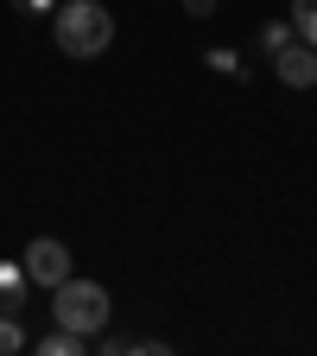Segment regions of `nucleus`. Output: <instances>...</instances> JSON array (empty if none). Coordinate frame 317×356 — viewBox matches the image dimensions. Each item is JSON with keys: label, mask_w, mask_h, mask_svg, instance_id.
<instances>
[{"label": "nucleus", "mask_w": 317, "mask_h": 356, "mask_svg": "<svg viewBox=\"0 0 317 356\" xmlns=\"http://www.w3.org/2000/svg\"><path fill=\"white\" fill-rule=\"evenodd\" d=\"M51 19H58V51L64 58H102L114 44V13L102 0H64Z\"/></svg>", "instance_id": "obj_1"}, {"label": "nucleus", "mask_w": 317, "mask_h": 356, "mask_svg": "<svg viewBox=\"0 0 317 356\" xmlns=\"http://www.w3.org/2000/svg\"><path fill=\"white\" fill-rule=\"evenodd\" d=\"M108 318H114L108 286H96V280H64V286H58V325H70V331H83V337H102Z\"/></svg>", "instance_id": "obj_2"}, {"label": "nucleus", "mask_w": 317, "mask_h": 356, "mask_svg": "<svg viewBox=\"0 0 317 356\" xmlns=\"http://www.w3.org/2000/svg\"><path fill=\"white\" fill-rule=\"evenodd\" d=\"M26 274H32V286H64L70 280V248L64 242H51V236H38L32 248H26Z\"/></svg>", "instance_id": "obj_3"}, {"label": "nucleus", "mask_w": 317, "mask_h": 356, "mask_svg": "<svg viewBox=\"0 0 317 356\" xmlns=\"http://www.w3.org/2000/svg\"><path fill=\"white\" fill-rule=\"evenodd\" d=\"M273 76L286 83V89H311L317 83V44H305V38H292L286 51L273 58Z\"/></svg>", "instance_id": "obj_4"}, {"label": "nucleus", "mask_w": 317, "mask_h": 356, "mask_svg": "<svg viewBox=\"0 0 317 356\" xmlns=\"http://www.w3.org/2000/svg\"><path fill=\"white\" fill-rule=\"evenodd\" d=\"M26 293H32L26 261H0V312H26Z\"/></svg>", "instance_id": "obj_5"}, {"label": "nucleus", "mask_w": 317, "mask_h": 356, "mask_svg": "<svg viewBox=\"0 0 317 356\" xmlns=\"http://www.w3.org/2000/svg\"><path fill=\"white\" fill-rule=\"evenodd\" d=\"M83 350H89V337L70 331V325H51V331L38 337V356H83Z\"/></svg>", "instance_id": "obj_6"}, {"label": "nucleus", "mask_w": 317, "mask_h": 356, "mask_svg": "<svg viewBox=\"0 0 317 356\" xmlns=\"http://www.w3.org/2000/svg\"><path fill=\"white\" fill-rule=\"evenodd\" d=\"M292 38H298V26H292V13H286V19H266V26L254 32V44H260V58H280V51H286V44H292Z\"/></svg>", "instance_id": "obj_7"}, {"label": "nucleus", "mask_w": 317, "mask_h": 356, "mask_svg": "<svg viewBox=\"0 0 317 356\" xmlns=\"http://www.w3.org/2000/svg\"><path fill=\"white\" fill-rule=\"evenodd\" d=\"M203 64H209V70H222V76H235V83H248V58H241V51H229V44L203 51Z\"/></svg>", "instance_id": "obj_8"}, {"label": "nucleus", "mask_w": 317, "mask_h": 356, "mask_svg": "<svg viewBox=\"0 0 317 356\" xmlns=\"http://www.w3.org/2000/svg\"><path fill=\"white\" fill-rule=\"evenodd\" d=\"M26 350V325H19V312H0V356H19Z\"/></svg>", "instance_id": "obj_9"}, {"label": "nucleus", "mask_w": 317, "mask_h": 356, "mask_svg": "<svg viewBox=\"0 0 317 356\" xmlns=\"http://www.w3.org/2000/svg\"><path fill=\"white\" fill-rule=\"evenodd\" d=\"M292 26L305 44H317V0H292Z\"/></svg>", "instance_id": "obj_10"}, {"label": "nucleus", "mask_w": 317, "mask_h": 356, "mask_svg": "<svg viewBox=\"0 0 317 356\" xmlns=\"http://www.w3.org/2000/svg\"><path fill=\"white\" fill-rule=\"evenodd\" d=\"M13 7H19L26 19H44V13H58V7H64V0H13Z\"/></svg>", "instance_id": "obj_11"}, {"label": "nucleus", "mask_w": 317, "mask_h": 356, "mask_svg": "<svg viewBox=\"0 0 317 356\" xmlns=\"http://www.w3.org/2000/svg\"><path fill=\"white\" fill-rule=\"evenodd\" d=\"M216 7H222V0H185V13H191V19H209Z\"/></svg>", "instance_id": "obj_12"}]
</instances>
